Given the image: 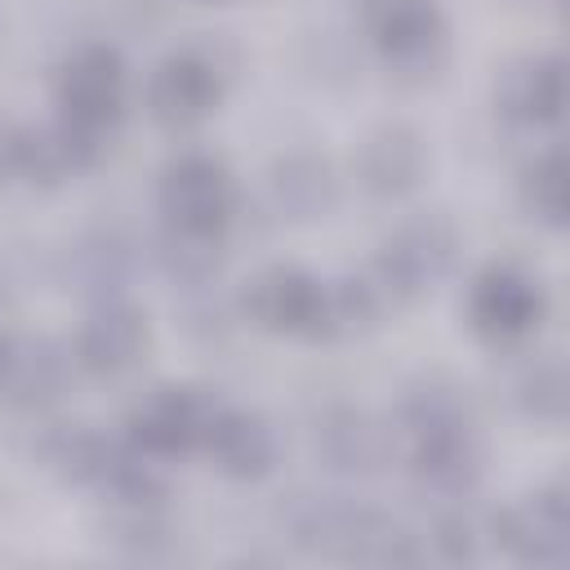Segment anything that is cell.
I'll return each mask as SVG.
<instances>
[{
    "mask_svg": "<svg viewBox=\"0 0 570 570\" xmlns=\"http://www.w3.org/2000/svg\"><path fill=\"white\" fill-rule=\"evenodd\" d=\"M459 258V232L445 214H414L405 218L387 240L383 249L374 254V263L365 267L370 281L383 289L387 307H405L414 298H423L436 281L450 276Z\"/></svg>",
    "mask_w": 570,
    "mask_h": 570,
    "instance_id": "obj_1",
    "label": "cell"
},
{
    "mask_svg": "<svg viewBox=\"0 0 570 570\" xmlns=\"http://www.w3.org/2000/svg\"><path fill=\"white\" fill-rule=\"evenodd\" d=\"M361 22L401 80L423 85L450 62V31L436 0H361Z\"/></svg>",
    "mask_w": 570,
    "mask_h": 570,
    "instance_id": "obj_2",
    "label": "cell"
},
{
    "mask_svg": "<svg viewBox=\"0 0 570 570\" xmlns=\"http://www.w3.org/2000/svg\"><path fill=\"white\" fill-rule=\"evenodd\" d=\"M53 98H58V116L67 125H76L80 134L102 142L125 116L129 71L111 45H80L58 62Z\"/></svg>",
    "mask_w": 570,
    "mask_h": 570,
    "instance_id": "obj_3",
    "label": "cell"
},
{
    "mask_svg": "<svg viewBox=\"0 0 570 570\" xmlns=\"http://www.w3.org/2000/svg\"><path fill=\"white\" fill-rule=\"evenodd\" d=\"M227 76H232V53L223 49V40H196V45L169 53L147 80L151 120L165 129L200 125L218 107Z\"/></svg>",
    "mask_w": 570,
    "mask_h": 570,
    "instance_id": "obj_4",
    "label": "cell"
},
{
    "mask_svg": "<svg viewBox=\"0 0 570 570\" xmlns=\"http://www.w3.org/2000/svg\"><path fill=\"white\" fill-rule=\"evenodd\" d=\"M156 200H160L165 227L223 236L240 196H236L232 169L218 156H209V151H183V156H174L160 169Z\"/></svg>",
    "mask_w": 570,
    "mask_h": 570,
    "instance_id": "obj_5",
    "label": "cell"
},
{
    "mask_svg": "<svg viewBox=\"0 0 570 570\" xmlns=\"http://www.w3.org/2000/svg\"><path fill=\"white\" fill-rule=\"evenodd\" d=\"M218 396L205 392V387H191V383H165V387H151L125 419V436L147 450L151 459H183L191 450L205 445V432L218 414Z\"/></svg>",
    "mask_w": 570,
    "mask_h": 570,
    "instance_id": "obj_6",
    "label": "cell"
},
{
    "mask_svg": "<svg viewBox=\"0 0 570 570\" xmlns=\"http://www.w3.org/2000/svg\"><path fill=\"white\" fill-rule=\"evenodd\" d=\"M548 312L543 285L517 263H490L468 289V325L490 347H512L539 330Z\"/></svg>",
    "mask_w": 570,
    "mask_h": 570,
    "instance_id": "obj_7",
    "label": "cell"
},
{
    "mask_svg": "<svg viewBox=\"0 0 570 570\" xmlns=\"http://www.w3.org/2000/svg\"><path fill=\"white\" fill-rule=\"evenodd\" d=\"M490 539L521 566H561L570 557V503L561 485L521 494L490 517Z\"/></svg>",
    "mask_w": 570,
    "mask_h": 570,
    "instance_id": "obj_8",
    "label": "cell"
},
{
    "mask_svg": "<svg viewBox=\"0 0 570 570\" xmlns=\"http://www.w3.org/2000/svg\"><path fill=\"white\" fill-rule=\"evenodd\" d=\"M147 347H151L147 316L125 298H102L76 330L71 356L94 379H120L147 356Z\"/></svg>",
    "mask_w": 570,
    "mask_h": 570,
    "instance_id": "obj_9",
    "label": "cell"
},
{
    "mask_svg": "<svg viewBox=\"0 0 570 570\" xmlns=\"http://www.w3.org/2000/svg\"><path fill=\"white\" fill-rule=\"evenodd\" d=\"M316 307H321V281L303 267L272 263L254 272L240 289V312L267 334H298L312 338L316 330Z\"/></svg>",
    "mask_w": 570,
    "mask_h": 570,
    "instance_id": "obj_10",
    "label": "cell"
},
{
    "mask_svg": "<svg viewBox=\"0 0 570 570\" xmlns=\"http://www.w3.org/2000/svg\"><path fill=\"white\" fill-rule=\"evenodd\" d=\"M494 107L512 125H557L566 107V62L561 53H525L503 62L494 76Z\"/></svg>",
    "mask_w": 570,
    "mask_h": 570,
    "instance_id": "obj_11",
    "label": "cell"
},
{
    "mask_svg": "<svg viewBox=\"0 0 570 570\" xmlns=\"http://www.w3.org/2000/svg\"><path fill=\"white\" fill-rule=\"evenodd\" d=\"M428 174V142L414 125H379L361 138L356 147V178L370 196L379 200H396L410 196Z\"/></svg>",
    "mask_w": 570,
    "mask_h": 570,
    "instance_id": "obj_12",
    "label": "cell"
},
{
    "mask_svg": "<svg viewBox=\"0 0 570 570\" xmlns=\"http://www.w3.org/2000/svg\"><path fill=\"white\" fill-rule=\"evenodd\" d=\"M312 441H316V454L325 459V468L347 472V476L379 472L396 450V432L356 405H330L316 419Z\"/></svg>",
    "mask_w": 570,
    "mask_h": 570,
    "instance_id": "obj_13",
    "label": "cell"
},
{
    "mask_svg": "<svg viewBox=\"0 0 570 570\" xmlns=\"http://www.w3.org/2000/svg\"><path fill=\"white\" fill-rule=\"evenodd\" d=\"M200 450L232 481H263L276 468V432L258 410L218 405Z\"/></svg>",
    "mask_w": 570,
    "mask_h": 570,
    "instance_id": "obj_14",
    "label": "cell"
},
{
    "mask_svg": "<svg viewBox=\"0 0 570 570\" xmlns=\"http://www.w3.org/2000/svg\"><path fill=\"white\" fill-rule=\"evenodd\" d=\"M405 459H410V472H414L419 490H428L436 499H450V503L468 499L476 476H481V450H476L472 428L414 436V441H405Z\"/></svg>",
    "mask_w": 570,
    "mask_h": 570,
    "instance_id": "obj_15",
    "label": "cell"
},
{
    "mask_svg": "<svg viewBox=\"0 0 570 570\" xmlns=\"http://www.w3.org/2000/svg\"><path fill=\"white\" fill-rule=\"evenodd\" d=\"M71 370H76V356H71V347H62L58 338H49V334L13 338V343H9L4 396H0V401H9V405H18V410H40V405H49L53 396L67 392Z\"/></svg>",
    "mask_w": 570,
    "mask_h": 570,
    "instance_id": "obj_16",
    "label": "cell"
},
{
    "mask_svg": "<svg viewBox=\"0 0 570 570\" xmlns=\"http://www.w3.org/2000/svg\"><path fill=\"white\" fill-rule=\"evenodd\" d=\"M102 156V142L67 125L62 116L53 125H22V151H18V178L36 187H53L80 169H89Z\"/></svg>",
    "mask_w": 570,
    "mask_h": 570,
    "instance_id": "obj_17",
    "label": "cell"
},
{
    "mask_svg": "<svg viewBox=\"0 0 570 570\" xmlns=\"http://www.w3.org/2000/svg\"><path fill=\"white\" fill-rule=\"evenodd\" d=\"M267 187H272V200L281 214L289 218H321L334 209L338 200V178H334V165L316 151H294V156H281L267 174Z\"/></svg>",
    "mask_w": 570,
    "mask_h": 570,
    "instance_id": "obj_18",
    "label": "cell"
},
{
    "mask_svg": "<svg viewBox=\"0 0 570 570\" xmlns=\"http://www.w3.org/2000/svg\"><path fill=\"white\" fill-rule=\"evenodd\" d=\"M387 312L392 307H387L383 289L370 281V272L321 281V307H316L312 338H356V334H370Z\"/></svg>",
    "mask_w": 570,
    "mask_h": 570,
    "instance_id": "obj_19",
    "label": "cell"
},
{
    "mask_svg": "<svg viewBox=\"0 0 570 570\" xmlns=\"http://www.w3.org/2000/svg\"><path fill=\"white\" fill-rule=\"evenodd\" d=\"M454 428H472V405H468V392L459 383L423 379L401 396V410H396L401 441L432 436V432H454Z\"/></svg>",
    "mask_w": 570,
    "mask_h": 570,
    "instance_id": "obj_20",
    "label": "cell"
},
{
    "mask_svg": "<svg viewBox=\"0 0 570 570\" xmlns=\"http://www.w3.org/2000/svg\"><path fill=\"white\" fill-rule=\"evenodd\" d=\"M156 258L169 272V281H178V285H209L218 263H223V236L165 227L160 240H156Z\"/></svg>",
    "mask_w": 570,
    "mask_h": 570,
    "instance_id": "obj_21",
    "label": "cell"
},
{
    "mask_svg": "<svg viewBox=\"0 0 570 570\" xmlns=\"http://www.w3.org/2000/svg\"><path fill=\"white\" fill-rule=\"evenodd\" d=\"M517 196H521V209L530 218H539L548 227H566V151L561 147L539 151L521 169Z\"/></svg>",
    "mask_w": 570,
    "mask_h": 570,
    "instance_id": "obj_22",
    "label": "cell"
},
{
    "mask_svg": "<svg viewBox=\"0 0 570 570\" xmlns=\"http://www.w3.org/2000/svg\"><path fill=\"white\" fill-rule=\"evenodd\" d=\"M125 557H160L174 543V525L160 503H111L107 534Z\"/></svg>",
    "mask_w": 570,
    "mask_h": 570,
    "instance_id": "obj_23",
    "label": "cell"
},
{
    "mask_svg": "<svg viewBox=\"0 0 570 570\" xmlns=\"http://www.w3.org/2000/svg\"><path fill=\"white\" fill-rule=\"evenodd\" d=\"M517 405L539 423H561L570 410V379L561 361H539L517 383Z\"/></svg>",
    "mask_w": 570,
    "mask_h": 570,
    "instance_id": "obj_24",
    "label": "cell"
},
{
    "mask_svg": "<svg viewBox=\"0 0 570 570\" xmlns=\"http://www.w3.org/2000/svg\"><path fill=\"white\" fill-rule=\"evenodd\" d=\"M485 534H490V521H481L463 499H454V508H445L432 525V543H436V557L441 561H454V566H468L481 557L485 548Z\"/></svg>",
    "mask_w": 570,
    "mask_h": 570,
    "instance_id": "obj_25",
    "label": "cell"
},
{
    "mask_svg": "<svg viewBox=\"0 0 570 570\" xmlns=\"http://www.w3.org/2000/svg\"><path fill=\"white\" fill-rule=\"evenodd\" d=\"M18 151H22V125L0 111V183L18 178Z\"/></svg>",
    "mask_w": 570,
    "mask_h": 570,
    "instance_id": "obj_26",
    "label": "cell"
},
{
    "mask_svg": "<svg viewBox=\"0 0 570 570\" xmlns=\"http://www.w3.org/2000/svg\"><path fill=\"white\" fill-rule=\"evenodd\" d=\"M9 343L13 334H0V396H4V374H9Z\"/></svg>",
    "mask_w": 570,
    "mask_h": 570,
    "instance_id": "obj_27",
    "label": "cell"
}]
</instances>
